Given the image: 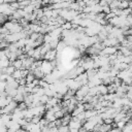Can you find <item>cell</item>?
<instances>
[{"mask_svg":"<svg viewBox=\"0 0 132 132\" xmlns=\"http://www.w3.org/2000/svg\"><path fill=\"white\" fill-rule=\"evenodd\" d=\"M40 69L41 71L43 72V74H48L53 71V66L51 64V61H47V60H44L41 62V65H40Z\"/></svg>","mask_w":132,"mask_h":132,"instance_id":"1","label":"cell"},{"mask_svg":"<svg viewBox=\"0 0 132 132\" xmlns=\"http://www.w3.org/2000/svg\"><path fill=\"white\" fill-rule=\"evenodd\" d=\"M56 58H57V51H56V48H51L50 51H47V52L42 56V59L47 60V61L55 60Z\"/></svg>","mask_w":132,"mask_h":132,"instance_id":"2","label":"cell"},{"mask_svg":"<svg viewBox=\"0 0 132 132\" xmlns=\"http://www.w3.org/2000/svg\"><path fill=\"white\" fill-rule=\"evenodd\" d=\"M64 50H66V43L64 40H59L58 44L56 46V51L57 52H63Z\"/></svg>","mask_w":132,"mask_h":132,"instance_id":"3","label":"cell"},{"mask_svg":"<svg viewBox=\"0 0 132 132\" xmlns=\"http://www.w3.org/2000/svg\"><path fill=\"white\" fill-rule=\"evenodd\" d=\"M23 9H24V11H25L26 13H32L33 10L35 9V7H34L32 4H28V5H26L25 7H23Z\"/></svg>","mask_w":132,"mask_h":132,"instance_id":"4","label":"cell"},{"mask_svg":"<svg viewBox=\"0 0 132 132\" xmlns=\"http://www.w3.org/2000/svg\"><path fill=\"white\" fill-rule=\"evenodd\" d=\"M11 76L14 78V79H20L22 76H21V69H14V71L11 73Z\"/></svg>","mask_w":132,"mask_h":132,"instance_id":"5","label":"cell"},{"mask_svg":"<svg viewBox=\"0 0 132 132\" xmlns=\"http://www.w3.org/2000/svg\"><path fill=\"white\" fill-rule=\"evenodd\" d=\"M61 28H62V29H65V30H70V29H72V25H71L70 22L66 21V22H64V23L61 25Z\"/></svg>","mask_w":132,"mask_h":132,"instance_id":"6","label":"cell"},{"mask_svg":"<svg viewBox=\"0 0 132 132\" xmlns=\"http://www.w3.org/2000/svg\"><path fill=\"white\" fill-rule=\"evenodd\" d=\"M10 64V61L8 59L5 60H0V68H5Z\"/></svg>","mask_w":132,"mask_h":132,"instance_id":"7","label":"cell"},{"mask_svg":"<svg viewBox=\"0 0 132 132\" xmlns=\"http://www.w3.org/2000/svg\"><path fill=\"white\" fill-rule=\"evenodd\" d=\"M25 78H26V84H27V82H31V81H32V80H33L35 77H34V74H33V73L30 71V72H29V73H28V74L25 76Z\"/></svg>","mask_w":132,"mask_h":132,"instance_id":"8","label":"cell"},{"mask_svg":"<svg viewBox=\"0 0 132 132\" xmlns=\"http://www.w3.org/2000/svg\"><path fill=\"white\" fill-rule=\"evenodd\" d=\"M48 96H46L45 94H43V95H41L40 97H39V102H40V104H45L46 102H47V100H48Z\"/></svg>","mask_w":132,"mask_h":132,"instance_id":"9","label":"cell"},{"mask_svg":"<svg viewBox=\"0 0 132 132\" xmlns=\"http://www.w3.org/2000/svg\"><path fill=\"white\" fill-rule=\"evenodd\" d=\"M64 114H65V113L63 112V110H62V109L57 110V111H55V112H54V116H55V118H56V119H61Z\"/></svg>","mask_w":132,"mask_h":132,"instance_id":"10","label":"cell"},{"mask_svg":"<svg viewBox=\"0 0 132 132\" xmlns=\"http://www.w3.org/2000/svg\"><path fill=\"white\" fill-rule=\"evenodd\" d=\"M51 40H52V37H51L47 33L43 34V39H42L43 43H50V42H51Z\"/></svg>","mask_w":132,"mask_h":132,"instance_id":"11","label":"cell"},{"mask_svg":"<svg viewBox=\"0 0 132 132\" xmlns=\"http://www.w3.org/2000/svg\"><path fill=\"white\" fill-rule=\"evenodd\" d=\"M14 69H15V68H14V67H13L12 65H11V66H9V65H8V66L6 67V69H5V72H6L7 74L11 75V73H12V72L14 71Z\"/></svg>","mask_w":132,"mask_h":132,"instance_id":"12","label":"cell"}]
</instances>
